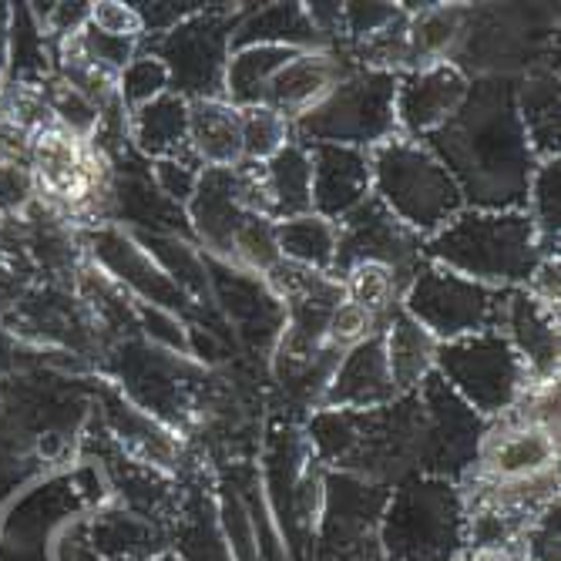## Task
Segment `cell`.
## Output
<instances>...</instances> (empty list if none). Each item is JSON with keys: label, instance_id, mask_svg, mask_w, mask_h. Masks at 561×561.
<instances>
[{"label": "cell", "instance_id": "6da1fadb", "mask_svg": "<svg viewBox=\"0 0 561 561\" xmlns=\"http://www.w3.org/2000/svg\"><path fill=\"white\" fill-rule=\"evenodd\" d=\"M424 145L454 175L465 209H525L538 159L518 115L515 81L501 75L471 81L465 105Z\"/></svg>", "mask_w": 561, "mask_h": 561}, {"label": "cell", "instance_id": "7a4b0ae2", "mask_svg": "<svg viewBox=\"0 0 561 561\" xmlns=\"http://www.w3.org/2000/svg\"><path fill=\"white\" fill-rule=\"evenodd\" d=\"M424 407L417 393H403L377 411H320L310 421L317 461L377 484L417 474Z\"/></svg>", "mask_w": 561, "mask_h": 561}, {"label": "cell", "instance_id": "3957f363", "mask_svg": "<svg viewBox=\"0 0 561 561\" xmlns=\"http://www.w3.org/2000/svg\"><path fill=\"white\" fill-rule=\"evenodd\" d=\"M421 256L447 273L491 289H518L538 270L541 245L525 209H461L444 229L421 242Z\"/></svg>", "mask_w": 561, "mask_h": 561}, {"label": "cell", "instance_id": "277c9868", "mask_svg": "<svg viewBox=\"0 0 561 561\" xmlns=\"http://www.w3.org/2000/svg\"><path fill=\"white\" fill-rule=\"evenodd\" d=\"M468 548L465 494L447 478H403L383 507L380 551L387 561H457Z\"/></svg>", "mask_w": 561, "mask_h": 561}, {"label": "cell", "instance_id": "5b68a950", "mask_svg": "<svg viewBox=\"0 0 561 561\" xmlns=\"http://www.w3.org/2000/svg\"><path fill=\"white\" fill-rule=\"evenodd\" d=\"M374 198L417 239L444 229L465 209V195L454 175L424 141L390 138L370 151Z\"/></svg>", "mask_w": 561, "mask_h": 561}, {"label": "cell", "instance_id": "8992f818", "mask_svg": "<svg viewBox=\"0 0 561 561\" xmlns=\"http://www.w3.org/2000/svg\"><path fill=\"white\" fill-rule=\"evenodd\" d=\"M98 360L105 364L128 403L175 434L198 417V407L213 383L209 374H202L188 356L159 350L141 336L108 343Z\"/></svg>", "mask_w": 561, "mask_h": 561}, {"label": "cell", "instance_id": "52a82bcc", "mask_svg": "<svg viewBox=\"0 0 561 561\" xmlns=\"http://www.w3.org/2000/svg\"><path fill=\"white\" fill-rule=\"evenodd\" d=\"M397 75L350 68L333 91L289 125L299 145H350L374 151L397 138Z\"/></svg>", "mask_w": 561, "mask_h": 561}, {"label": "cell", "instance_id": "ba28073f", "mask_svg": "<svg viewBox=\"0 0 561 561\" xmlns=\"http://www.w3.org/2000/svg\"><path fill=\"white\" fill-rule=\"evenodd\" d=\"M434 374L484 421H501L531 387L522 360L497 330L437 346Z\"/></svg>", "mask_w": 561, "mask_h": 561}, {"label": "cell", "instance_id": "9c48e42d", "mask_svg": "<svg viewBox=\"0 0 561 561\" xmlns=\"http://www.w3.org/2000/svg\"><path fill=\"white\" fill-rule=\"evenodd\" d=\"M501 306L504 289H491L484 283L447 273L427 260H421L400 299V310L421 323L437 343L497 330Z\"/></svg>", "mask_w": 561, "mask_h": 561}, {"label": "cell", "instance_id": "30bf717a", "mask_svg": "<svg viewBox=\"0 0 561 561\" xmlns=\"http://www.w3.org/2000/svg\"><path fill=\"white\" fill-rule=\"evenodd\" d=\"M236 21L239 18H232L229 11L206 8L159 37H141V47L165 65L172 94L185 101L222 98Z\"/></svg>", "mask_w": 561, "mask_h": 561}, {"label": "cell", "instance_id": "8fae6325", "mask_svg": "<svg viewBox=\"0 0 561 561\" xmlns=\"http://www.w3.org/2000/svg\"><path fill=\"white\" fill-rule=\"evenodd\" d=\"M417 400L424 407L417 474L447 481L468 474L478 465V450L488 431L484 417H478L437 374L421 383Z\"/></svg>", "mask_w": 561, "mask_h": 561}, {"label": "cell", "instance_id": "7c38bea8", "mask_svg": "<svg viewBox=\"0 0 561 561\" xmlns=\"http://www.w3.org/2000/svg\"><path fill=\"white\" fill-rule=\"evenodd\" d=\"M84 260L105 273L118 289H125L135 302L159 306L175 317L202 313V306H195L162 270L148 252L135 242V236L118 226V222H98L78 232Z\"/></svg>", "mask_w": 561, "mask_h": 561}, {"label": "cell", "instance_id": "4fadbf2b", "mask_svg": "<svg viewBox=\"0 0 561 561\" xmlns=\"http://www.w3.org/2000/svg\"><path fill=\"white\" fill-rule=\"evenodd\" d=\"M390 488L330 471L323 478V507H320V551L327 554H367L380 551V518Z\"/></svg>", "mask_w": 561, "mask_h": 561}, {"label": "cell", "instance_id": "5bb4252c", "mask_svg": "<svg viewBox=\"0 0 561 561\" xmlns=\"http://www.w3.org/2000/svg\"><path fill=\"white\" fill-rule=\"evenodd\" d=\"M336 263L333 276L343 279L353 266L360 263H380L390 266L393 273L411 279L414 270L421 266V242L411 229H403L380 202L370 195L360 209H353L340 226H336Z\"/></svg>", "mask_w": 561, "mask_h": 561}, {"label": "cell", "instance_id": "9a60e30c", "mask_svg": "<svg viewBox=\"0 0 561 561\" xmlns=\"http://www.w3.org/2000/svg\"><path fill=\"white\" fill-rule=\"evenodd\" d=\"M468 88L471 78L457 61H437L397 75V135L411 141L431 138L465 105Z\"/></svg>", "mask_w": 561, "mask_h": 561}, {"label": "cell", "instance_id": "2e32d148", "mask_svg": "<svg viewBox=\"0 0 561 561\" xmlns=\"http://www.w3.org/2000/svg\"><path fill=\"white\" fill-rule=\"evenodd\" d=\"M209 289L239 340H245L252 350H276L286 323V306L263 276L209 260Z\"/></svg>", "mask_w": 561, "mask_h": 561}, {"label": "cell", "instance_id": "e0dca14e", "mask_svg": "<svg viewBox=\"0 0 561 561\" xmlns=\"http://www.w3.org/2000/svg\"><path fill=\"white\" fill-rule=\"evenodd\" d=\"M497 333L515 350L531 387L558 383V310L538 302L525 286L504 289Z\"/></svg>", "mask_w": 561, "mask_h": 561}, {"label": "cell", "instance_id": "ac0fdd59", "mask_svg": "<svg viewBox=\"0 0 561 561\" xmlns=\"http://www.w3.org/2000/svg\"><path fill=\"white\" fill-rule=\"evenodd\" d=\"M313 172V213L340 226L374 195L370 151L350 145H306Z\"/></svg>", "mask_w": 561, "mask_h": 561}, {"label": "cell", "instance_id": "d6986e66", "mask_svg": "<svg viewBox=\"0 0 561 561\" xmlns=\"http://www.w3.org/2000/svg\"><path fill=\"white\" fill-rule=\"evenodd\" d=\"M397 397L400 393L390 377L383 330H377L367 340L343 350L320 407H327V411H377V407H387Z\"/></svg>", "mask_w": 561, "mask_h": 561}, {"label": "cell", "instance_id": "ffe728a7", "mask_svg": "<svg viewBox=\"0 0 561 561\" xmlns=\"http://www.w3.org/2000/svg\"><path fill=\"white\" fill-rule=\"evenodd\" d=\"M249 216L252 213L242 206V192H239V165L202 169L198 188L185 206V219H188L195 242L206 249L209 260L229 263L236 232Z\"/></svg>", "mask_w": 561, "mask_h": 561}, {"label": "cell", "instance_id": "44dd1931", "mask_svg": "<svg viewBox=\"0 0 561 561\" xmlns=\"http://www.w3.org/2000/svg\"><path fill=\"white\" fill-rule=\"evenodd\" d=\"M98 411H101V427H105L108 440L135 465H145L151 471H175L182 461V440L175 431L159 424L128 403L118 390L101 387L98 390Z\"/></svg>", "mask_w": 561, "mask_h": 561}, {"label": "cell", "instance_id": "7402d4cb", "mask_svg": "<svg viewBox=\"0 0 561 561\" xmlns=\"http://www.w3.org/2000/svg\"><path fill=\"white\" fill-rule=\"evenodd\" d=\"M478 465L488 481H528L558 471V434L501 417L484 431Z\"/></svg>", "mask_w": 561, "mask_h": 561}, {"label": "cell", "instance_id": "603a6c76", "mask_svg": "<svg viewBox=\"0 0 561 561\" xmlns=\"http://www.w3.org/2000/svg\"><path fill=\"white\" fill-rule=\"evenodd\" d=\"M350 61H340L336 50H299L293 61L273 78L263 108L276 112L289 125L310 112L317 101H323L333 84L350 71Z\"/></svg>", "mask_w": 561, "mask_h": 561}, {"label": "cell", "instance_id": "cb8c5ba5", "mask_svg": "<svg viewBox=\"0 0 561 561\" xmlns=\"http://www.w3.org/2000/svg\"><path fill=\"white\" fill-rule=\"evenodd\" d=\"M260 188L270 222H286L313 213V172L310 151L299 141H286L276 156L260 165Z\"/></svg>", "mask_w": 561, "mask_h": 561}, {"label": "cell", "instance_id": "d4e9b609", "mask_svg": "<svg viewBox=\"0 0 561 561\" xmlns=\"http://www.w3.org/2000/svg\"><path fill=\"white\" fill-rule=\"evenodd\" d=\"M188 148L202 169L242 165V112L226 98L188 101Z\"/></svg>", "mask_w": 561, "mask_h": 561}, {"label": "cell", "instance_id": "484cf974", "mask_svg": "<svg viewBox=\"0 0 561 561\" xmlns=\"http://www.w3.org/2000/svg\"><path fill=\"white\" fill-rule=\"evenodd\" d=\"M128 138L141 159H188V101L165 91L162 98L128 112Z\"/></svg>", "mask_w": 561, "mask_h": 561}, {"label": "cell", "instance_id": "4316f807", "mask_svg": "<svg viewBox=\"0 0 561 561\" xmlns=\"http://www.w3.org/2000/svg\"><path fill=\"white\" fill-rule=\"evenodd\" d=\"M84 528L101 561H151L165 548V535L156 528V522L128 512V507L94 512L84 518Z\"/></svg>", "mask_w": 561, "mask_h": 561}, {"label": "cell", "instance_id": "83f0119b", "mask_svg": "<svg viewBox=\"0 0 561 561\" xmlns=\"http://www.w3.org/2000/svg\"><path fill=\"white\" fill-rule=\"evenodd\" d=\"M236 47H289V50H330L327 41L306 18L302 4H266L249 8L232 31Z\"/></svg>", "mask_w": 561, "mask_h": 561}, {"label": "cell", "instance_id": "f1b7e54d", "mask_svg": "<svg viewBox=\"0 0 561 561\" xmlns=\"http://www.w3.org/2000/svg\"><path fill=\"white\" fill-rule=\"evenodd\" d=\"M383 343H387V364L397 393H417L421 383L434 374L437 360V340L407 317L403 310H393L383 320Z\"/></svg>", "mask_w": 561, "mask_h": 561}, {"label": "cell", "instance_id": "f546056e", "mask_svg": "<svg viewBox=\"0 0 561 561\" xmlns=\"http://www.w3.org/2000/svg\"><path fill=\"white\" fill-rule=\"evenodd\" d=\"M299 50L289 47H236L226 65V91L222 98L232 108H260L266 101V91L273 78L293 61Z\"/></svg>", "mask_w": 561, "mask_h": 561}, {"label": "cell", "instance_id": "4dcf8cb0", "mask_svg": "<svg viewBox=\"0 0 561 561\" xmlns=\"http://www.w3.org/2000/svg\"><path fill=\"white\" fill-rule=\"evenodd\" d=\"M135 242L159 263V270L195 302L209 306L213 289H209V260L202 252L182 239V236H165V232H131Z\"/></svg>", "mask_w": 561, "mask_h": 561}, {"label": "cell", "instance_id": "1f68e13d", "mask_svg": "<svg viewBox=\"0 0 561 561\" xmlns=\"http://www.w3.org/2000/svg\"><path fill=\"white\" fill-rule=\"evenodd\" d=\"M58 58H55V44L44 34L41 21L34 18L31 4L14 8L11 21V58H8V84L18 88H44L55 78Z\"/></svg>", "mask_w": 561, "mask_h": 561}, {"label": "cell", "instance_id": "d6a6232c", "mask_svg": "<svg viewBox=\"0 0 561 561\" xmlns=\"http://www.w3.org/2000/svg\"><path fill=\"white\" fill-rule=\"evenodd\" d=\"M518 115L528 135L535 159H558V75L538 71L528 75L518 88Z\"/></svg>", "mask_w": 561, "mask_h": 561}, {"label": "cell", "instance_id": "836d02e7", "mask_svg": "<svg viewBox=\"0 0 561 561\" xmlns=\"http://www.w3.org/2000/svg\"><path fill=\"white\" fill-rule=\"evenodd\" d=\"M336 226L320 219L317 213L299 216V219H286L276 222V245L279 256L286 263H296L302 270L313 273H330L333 276V263H336Z\"/></svg>", "mask_w": 561, "mask_h": 561}, {"label": "cell", "instance_id": "e575fe53", "mask_svg": "<svg viewBox=\"0 0 561 561\" xmlns=\"http://www.w3.org/2000/svg\"><path fill=\"white\" fill-rule=\"evenodd\" d=\"M525 213L535 226L541 256L558 260V236H561V162L558 159L538 162L531 185H528Z\"/></svg>", "mask_w": 561, "mask_h": 561}, {"label": "cell", "instance_id": "d590c367", "mask_svg": "<svg viewBox=\"0 0 561 561\" xmlns=\"http://www.w3.org/2000/svg\"><path fill=\"white\" fill-rule=\"evenodd\" d=\"M340 283H343V293L350 302L364 306L370 317H377L383 323L393 310H400L403 289L411 279L393 273L390 266H380V263H360V266H353Z\"/></svg>", "mask_w": 561, "mask_h": 561}, {"label": "cell", "instance_id": "8d00e7d4", "mask_svg": "<svg viewBox=\"0 0 561 561\" xmlns=\"http://www.w3.org/2000/svg\"><path fill=\"white\" fill-rule=\"evenodd\" d=\"M286 141H293L286 118L263 105L242 112V165H266Z\"/></svg>", "mask_w": 561, "mask_h": 561}, {"label": "cell", "instance_id": "74e56055", "mask_svg": "<svg viewBox=\"0 0 561 561\" xmlns=\"http://www.w3.org/2000/svg\"><path fill=\"white\" fill-rule=\"evenodd\" d=\"M165 91H169L165 65L141 47L138 55H135V61L118 75V98H122L125 112H135V108L148 105V101L162 98Z\"/></svg>", "mask_w": 561, "mask_h": 561}, {"label": "cell", "instance_id": "f35d334b", "mask_svg": "<svg viewBox=\"0 0 561 561\" xmlns=\"http://www.w3.org/2000/svg\"><path fill=\"white\" fill-rule=\"evenodd\" d=\"M71 44H75V50H78V55H81L88 65H94L98 71L112 75L115 81H118V75L135 61V55L141 50V41L101 34V31H94L91 24H88L78 37H71ZM55 50H58V47H55Z\"/></svg>", "mask_w": 561, "mask_h": 561}, {"label": "cell", "instance_id": "ab89813d", "mask_svg": "<svg viewBox=\"0 0 561 561\" xmlns=\"http://www.w3.org/2000/svg\"><path fill=\"white\" fill-rule=\"evenodd\" d=\"M135 320H138V336L159 350L188 356V323L169 310H159V306L148 302H135Z\"/></svg>", "mask_w": 561, "mask_h": 561}, {"label": "cell", "instance_id": "60d3db41", "mask_svg": "<svg viewBox=\"0 0 561 561\" xmlns=\"http://www.w3.org/2000/svg\"><path fill=\"white\" fill-rule=\"evenodd\" d=\"M219 522L229 541V558L232 561H260V545H256V528L245 512V504L239 494L222 491L219 497Z\"/></svg>", "mask_w": 561, "mask_h": 561}, {"label": "cell", "instance_id": "b9f144b4", "mask_svg": "<svg viewBox=\"0 0 561 561\" xmlns=\"http://www.w3.org/2000/svg\"><path fill=\"white\" fill-rule=\"evenodd\" d=\"M198 179H202V162L195 156L188 159H162V162H151V182L156 188L175 202V206H188V198L195 195L198 188Z\"/></svg>", "mask_w": 561, "mask_h": 561}, {"label": "cell", "instance_id": "7bdbcfd3", "mask_svg": "<svg viewBox=\"0 0 561 561\" xmlns=\"http://www.w3.org/2000/svg\"><path fill=\"white\" fill-rule=\"evenodd\" d=\"M383 330V323L377 317H370L364 306H356L350 299H343L336 310L330 313V323H327V343L336 346V350H350L353 343L367 340L370 333Z\"/></svg>", "mask_w": 561, "mask_h": 561}, {"label": "cell", "instance_id": "ee69618b", "mask_svg": "<svg viewBox=\"0 0 561 561\" xmlns=\"http://www.w3.org/2000/svg\"><path fill=\"white\" fill-rule=\"evenodd\" d=\"M34 198H37V188H34L31 169L18 162H0V216L4 219L24 216Z\"/></svg>", "mask_w": 561, "mask_h": 561}, {"label": "cell", "instance_id": "f6af8a7d", "mask_svg": "<svg viewBox=\"0 0 561 561\" xmlns=\"http://www.w3.org/2000/svg\"><path fill=\"white\" fill-rule=\"evenodd\" d=\"M400 18V8L393 4H343V34L360 44L390 27Z\"/></svg>", "mask_w": 561, "mask_h": 561}, {"label": "cell", "instance_id": "bcb514c9", "mask_svg": "<svg viewBox=\"0 0 561 561\" xmlns=\"http://www.w3.org/2000/svg\"><path fill=\"white\" fill-rule=\"evenodd\" d=\"M88 24L101 34H112V37H131V41L145 37V27H141L135 4H118V0H101V4H91Z\"/></svg>", "mask_w": 561, "mask_h": 561}, {"label": "cell", "instance_id": "7dc6e473", "mask_svg": "<svg viewBox=\"0 0 561 561\" xmlns=\"http://www.w3.org/2000/svg\"><path fill=\"white\" fill-rule=\"evenodd\" d=\"M525 561H558V501H551L545 512L525 531Z\"/></svg>", "mask_w": 561, "mask_h": 561}, {"label": "cell", "instance_id": "c3c4849f", "mask_svg": "<svg viewBox=\"0 0 561 561\" xmlns=\"http://www.w3.org/2000/svg\"><path fill=\"white\" fill-rule=\"evenodd\" d=\"M525 289L538 302H545V306H551V310H558V293H561V266H558V260H541L538 270L531 273V279L525 283Z\"/></svg>", "mask_w": 561, "mask_h": 561}, {"label": "cell", "instance_id": "681fc988", "mask_svg": "<svg viewBox=\"0 0 561 561\" xmlns=\"http://www.w3.org/2000/svg\"><path fill=\"white\" fill-rule=\"evenodd\" d=\"M11 21H14V8L0 4V84L8 78V58H11Z\"/></svg>", "mask_w": 561, "mask_h": 561}, {"label": "cell", "instance_id": "f907efd6", "mask_svg": "<svg viewBox=\"0 0 561 561\" xmlns=\"http://www.w3.org/2000/svg\"><path fill=\"white\" fill-rule=\"evenodd\" d=\"M320 561H387L383 551H367V554H327L320 551Z\"/></svg>", "mask_w": 561, "mask_h": 561}, {"label": "cell", "instance_id": "816d5d0a", "mask_svg": "<svg viewBox=\"0 0 561 561\" xmlns=\"http://www.w3.org/2000/svg\"><path fill=\"white\" fill-rule=\"evenodd\" d=\"M457 561H504V558H488V554H461Z\"/></svg>", "mask_w": 561, "mask_h": 561}, {"label": "cell", "instance_id": "f5cc1de1", "mask_svg": "<svg viewBox=\"0 0 561 561\" xmlns=\"http://www.w3.org/2000/svg\"><path fill=\"white\" fill-rule=\"evenodd\" d=\"M151 561H182V558H179V554H169V551H162V554H156Z\"/></svg>", "mask_w": 561, "mask_h": 561}, {"label": "cell", "instance_id": "db71d44e", "mask_svg": "<svg viewBox=\"0 0 561 561\" xmlns=\"http://www.w3.org/2000/svg\"><path fill=\"white\" fill-rule=\"evenodd\" d=\"M0 222H4V216H0Z\"/></svg>", "mask_w": 561, "mask_h": 561}]
</instances>
